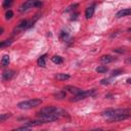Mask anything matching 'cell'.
Returning <instances> with one entry per match:
<instances>
[{"label":"cell","instance_id":"3957f363","mask_svg":"<svg viewBox=\"0 0 131 131\" xmlns=\"http://www.w3.org/2000/svg\"><path fill=\"white\" fill-rule=\"evenodd\" d=\"M41 5H42V2L40 0H27L19 6L18 10H19V12H27V11L31 10L32 8L39 7Z\"/></svg>","mask_w":131,"mask_h":131},{"label":"cell","instance_id":"e0dca14e","mask_svg":"<svg viewBox=\"0 0 131 131\" xmlns=\"http://www.w3.org/2000/svg\"><path fill=\"white\" fill-rule=\"evenodd\" d=\"M13 3V0H3V3H2V7L3 8H9L11 6V4Z\"/></svg>","mask_w":131,"mask_h":131},{"label":"cell","instance_id":"7402d4cb","mask_svg":"<svg viewBox=\"0 0 131 131\" xmlns=\"http://www.w3.org/2000/svg\"><path fill=\"white\" fill-rule=\"evenodd\" d=\"M10 117V114H3L0 116V122H4L6 119H8Z\"/></svg>","mask_w":131,"mask_h":131},{"label":"cell","instance_id":"cb8c5ba5","mask_svg":"<svg viewBox=\"0 0 131 131\" xmlns=\"http://www.w3.org/2000/svg\"><path fill=\"white\" fill-rule=\"evenodd\" d=\"M114 51H115V52H120V53L125 52V50H119V49H114Z\"/></svg>","mask_w":131,"mask_h":131},{"label":"cell","instance_id":"277c9868","mask_svg":"<svg viewBox=\"0 0 131 131\" xmlns=\"http://www.w3.org/2000/svg\"><path fill=\"white\" fill-rule=\"evenodd\" d=\"M130 111L128 108H110V110H106L102 113V116L105 117L106 119L108 118H112L114 116H118V115H121V114H127L129 113Z\"/></svg>","mask_w":131,"mask_h":131},{"label":"cell","instance_id":"30bf717a","mask_svg":"<svg viewBox=\"0 0 131 131\" xmlns=\"http://www.w3.org/2000/svg\"><path fill=\"white\" fill-rule=\"evenodd\" d=\"M94 10H95L94 5H91V6L87 7L86 10H85V16H86V18H90V17H92L93 14H94Z\"/></svg>","mask_w":131,"mask_h":131},{"label":"cell","instance_id":"ac0fdd59","mask_svg":"<svg viewBox=\"0 0 131 131\" xmlns=\"http://www.w3.org/2000/svg\"><path fill=\"white\" fill-rule=\"evenodd\" d=\"M54 97H55L56 99H62V98H64V97H66V90L55 93V94H54Z\"/></svg>","mask_w":131,"mask_h":131},{"label":"cell","instance_id":"4316f807","mask_svg":"<svg viewBox=\"0 0 131 131\" xmlns=\"http://www.w3.org/2000/svg\"><path fill=\"white\" fill-rule=\"evenodd\" d=\"M127 82H128L129 84H131V78H129V79H127Z\"/></svg>","mask_w":131,"mask_h":131},{"label":"cell","instance_id":"f1b7e54d","mask_svg":"<svg viewBox=\"0 0 131 131\" xmlns=\"http://www.w3.org/2000/svg\"><path fill=\"white\" fill-rule=\"evenodd\" d=\"M130 40H131V39H130Z\"/></svg>","mask_w":131,"mask_h":131},{"label":"cell","instance_id":"d4e9b609","mask_svg":"<svg viewBox=\"0 0 131 131\" xmlns=\"http://www.w3.org/2000/svg\"><path fill=\"white\" fill-rule=\"evenodd\" d=\"M126 63H131V57H128L126 59Z\"/></svg>","mask_w":131,"mask_h":131},{"label":"cell","instance_id":"603a6c76","mask_svg":"<svg viewBox=\"0 0 131 131\" xmlns=\"http://www.w3.org/2000/svg\"><path fill=\"white\" fill-rule=\"evenodd\" d=\"M110 81H111V79H102L100 81V84L101 85H107V84H110Z\"/></svg>","mask_w":131,"mask_h":131},{"label":"cell","instance_id":"484cf974","mask_svg":"<svg viewBox=\"0 0 131 131\" xmlns=\"http://www.w3.org/2000/svg\"><path fill=\"white\" fill-rule=\"evenodd\" d=\"M3 32H4V29L1 28V30H0V34H3Z\"/></svg>","mask_w":131,"mask_h":131},{"label":"cell","instance_id":"9a60e30c","mask_svg":"<svg viewBox=\"0 0 131 131\" xmlns=\"http://www.w3.org/2000/svg\"><path fill=\"white\" fill-rule=\"evenodd\" d=\"M9 62H10V57H9V55H3L2 59H1V66H2L3 68H6V67L9 64Z\"/></svg>","mask_w":131,"mask_h":131},{"label":"cell","instance_id":"6da1fadb","mask_svg":"<svg viewBox=\"0 0 131 131\" xmlns=\"http://www.w3.org/2000/svg\"><path fill=\"white\" fill-rule=\"evenodd\" d=\"M48 115H56L58 117L60 116H63L64 115V112L57 107V106H54V105H47L43 108H41L38 113H37V116L39 117H42V116H48Z\"/></svg>","mask_w":131,"mask_h":131},{"label":"cell","instance_id":"5b68a950","mask_svg":"<svg viewBox=\"0 0 131 131\" xmlns=\"http://www.w3.org/2000/svg\"><path fill=\"white\" fill-rule=\"evenodd\" d=\"M94 92H95V89H91V90H83L81 93H79V94L75 95L74 97H72L71 101H79V100H81V99H84V98H86V97H88V96L93 95Z\"/></svg>","mask_w":131,"mask_h":131},{"label":"cell","instance_id":"ba28073f","mask_svg":"<svg viewBox=\"0 0 131 131\" xmlns=\"http://www.w3.org/2000/svg\"><path fill=\"white\" fill-rule=\"evenodd\" d=\"M130 14H131V8H123V9L119 10L116 13V17L117 18H121V17L127 16V15H130Z\"/></svg>","mask_w":131,"mask_h":131},{"label":"cell","instance_id":"d6986e66","mask_svg":"<svg viewBox=\"0 0 131 131\" xmlns=\"http://www.w3.org/2000/svg\"><path fill=\"white\" fill-rule=\"evenodd\" d=\"M11 43H12L11 39H7V40H4V41H2V42L0 43V47H1V48H3V47H5V46H8V45H10Z\"/></svg>","mask_w":131,"mask_h":131},{"label":"cell","instance_id":"2e32d148","mask_svg":"<svg viewBox=\"0 0 131 131\" xmlns=\"http://www.w3.org/2000/svg\"><path fill=\"white\" fill-rule=\"evenodd\" d=\"M107 71H108V69H107L106 67H104V66H99V67H97V68H96V72H97V73H99V74L106 73Z\"/></svg>","mask_w":131,"mask_h":131},{"label":"cell","instance_id":"ffe728a7","mask_svg":"<svg viewBox=\"0 0 131 131\" xmlns=\"http://www.w3.org/2000/svg\"><path fill=\"white\" fill-rule=\"evenodd\" d=\"M123 73V71L121 70V69H118V70H115V71H113V73H112V76L113 77H116V76H119V75H121Z\"/></svg>","mask_w":131,"mask_h":131},{"label":"cell","instance_id":"8fae6325","mask_svg":"<svg viewBox=\"0 0 131 131\" xmlns=\"http://www.w3.org/2000/svg\"><path fill=\"white\" fill-rule=\"evenodd\" d=\"M114 60H115V57H113V56L110 55V54L102 55V56L100 57V61H101L102 63H110V62H112V61H114Z\"/></svg>","mask_w":131,"mask_h":131},{"label":"cell","instance_id":"7a4b0ae2","mask_svg":"<svg viewBox=\"0 0 131 131\" xmlns=\"http://www.w3.org/2000/svg\"><path fill=\"white\" fill-rule=\"evenodd\" d=\"M42 103V99L40 98H32L29 100H25V101H20L17 103V107L20 110H29L35 106H38L39 104Z\"/></svg>","mask_w":131,"mask_h":131},{"label":"cell","instance_id":"83f0119b","mask_svg":"<svg viewBox=\"0 0 131 131\" xmlns=\"http://www.w3.org/2000/svg\"><path fill=\"white\" fill-rule=\"evenodd\" d=\"M128 32H129V33H131V28H129V29H128Z\"/></svg>","mask_w":131,"mask_h":131},{"label":"cell","instance_id":"5bb4252c","mask_svg":"<svg viewBox=\"0 0 131 131\" xmlns=\"http://www.w3.org/2000/svg\"><path fill=\"white\" fill-rule=\"evenodd\" d=\"M51 61L53 63H55V64H60V63L63 62V58L61 56H59V55H54V56L51 57Z\"/></svg>","mask_w":131,"mask_h":131},{"label":"cell","instance_id":"9c48e42d","mask_svg":"<svg viewBox=\"0 0 131 131\" xmlns=\"http://www.w3.org/2000/svg\"><path fill=\"white\" fill-rule=\"evenodd\" d=\"M14 75H15V72L12 71V70L4 71L3 74H2V80H3V81H8V80H10Z\"/></svg>","mask_w":131,"mask_h":131},{"label":"cell","instance_id":"52a82bcc","mask_svg":"<svg viewBox=\"0 0 131 131\" xmlns=\"http://www.w3.org/2000/svg\"><path fill=\"white\" fill-rule=\"evenodd\" d=\"M63 90H67V91H69L70 93H72V94H74V95H77V94H79V93H81V92L83 91L81 88H78V87L72 86V85H67V86H64V87H63Z\"/></svg>","mask_w":131,"mask_h":131},{"label":"cell","instance_id":"7c38bea8","mask_svg":"<svg viewBox=\"0 0 131 131\" xmlns=\"http://www.w3.org/2000/svg\"><path fill=\"white\" fill-rule=\"evenodd\" d=\"M71 76L69 74H63V73H59V74H56L55 75V79L56 80H59V81H66L68 79H70Z\"/></svg>","mask_w":131,"mask_h":131},{"label":"cell","instance_id":"44dd1931","mask_svg":"<svg viewBox=\"0 0 131 131\" xmlns=\"http://www.w3.org/2000/svg\"><path fill=\"white\" fill-rule=\"evenodd\" d=\"M12 16H13L12 10H8V11L5 13V18H6V19H10V18H12Z\"/></svg>","mask_w":131,"mask_h":131},{"label":"cell","instance_id":"4fadbf2b","mask_svg":"<svg viewBox=\"0 0 131 131\" xmlns=\"http://www.w3.org/2000/svg\"><path fill=\"white\" fill-rule=\"evenodd\" d=\"M46 57H47V54H43V55H41V56L38 58L37 63H38L39 67H42V68L45 67V64H46Z\"/></svg>","mask_w":131,"mask_h":131},{"label":"cell","instance_id":"8992f818","mask_svg":"<svg viewBox=\"0 0 131 131\" xmlns=\"http://www.w3.org/2000/svg\"><path fill=\"white\" fill-rule=\"evenodd\" d=\"M130 117L129 113L127 114H121V115H118V116H114L112 118H108L107 121L108 122H118V121H123V120H126Z\"/></svg>","mask_w":131,"mask_h":131}]
</instances>
